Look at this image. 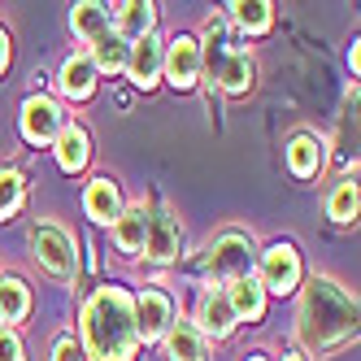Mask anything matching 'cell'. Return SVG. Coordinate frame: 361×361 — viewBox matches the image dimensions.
<instances>
[{
	"mask_svg": "<svg viewBox=\"0 0 361 361\" xmlns=\"http://www.w3.org/2000/svg\"><path fill=\"white\" fill-rule=\"evenodd\" d=\"M61 109H57V100H48V96H31L27 105H22V135H27L31 144H48V140H57L61 135Z\"/></svg>",
	"mask_w": 361,
	"mask_h": 361,
	"instance_id": "cell-4",
	"label": "cell"
},
{
	"mask_svg": "<svg viewBox=\"0 0 361 361\" xmlns=\"http://www.w3.org/2000/svg\"><path fill=\"white\" fill-rule=\"evenodd\" d=\"M218 79H222L226 92H248V83H252V61L248 57H226L222 70H218Z\"/></svg>",
	"mask_w": 361,
	"mask_h": 361,
	"instance_id": "cell-24",
	"label": "cell"
},
{
	"mask_svg": "<svg viewBox=\"0 0 361 361\" xmlns=\"http://www.w3.org/2000/svg\"><path fill=\"white\" fill-rule=\"evenodd\" d=\"M248 266H252V248H248L244 235H222L214 244V252H209V270L218 279H231V283L248 279Z\"/></svg>",
	"mask_w": 361,
	"mask_h": 361,
	"instance_id": "cell-7",
	"label": "cell"
},
{
	"mask_svg": "<svg viewBox=\"0 0 361 361\" xmlns=\"http://www.w3.org/2000/svg\"><path fill=\"white\" fill-rule=\"evenodd\" d=\"M252 361H262V357H252Z\"/></svg>",
	"mask_w": 361,
	"mask_h": 361,
	"instance_id": "cell-31",
	"label": "cell"
},
{
	"mask_svg": "<svg viewBox=\"0 0 361 361\" xmlns=\"http://www.w3.org/2000/svg\"><path fill=\"white\" fill-rule=\"evenodd\" d=\"M200 326L209 331V335H231V326H235V314H231V300H226V288H218V292H204V300H200Z\"/></svg>",
	"mask_w": 361,
	"mask_h": 361,
	"instance_id": "cell-14",
	"label": "cell"
},
{
	"mask_svg": "<svg viewBox=\"0 0 361 361\" xmlns=\"http://www.w3.org/2000/svg\"><path fill=\"white\" fill-rule=\"evenodd\" d=\"M166 74H170V83L174 87H192L196 79H200V44L192 39V35H178V39H170V48H166Z\"/></svg>",
	"mask_w": 361,
	"mask_h": 361,
	"instance_id": "cell-6",
	"label": "cell"
},
{
	"mask_svg": "<svg viewBox=\"0 0 361 361\" xmlns=\"http://www.w3.org/2000/svg\"><path fill=\"white\" fill-rule=\"evenodd\" d=\"M161 61H166V48L157 35H144L135 48H131V57H126V70H131V79L140 87H152L157 83V74H161Z\"/></svg>",
	"mask_w": 361,
	"mask_h": 361,
	"instance_id": "cell-9",
	"label": "cell"
},
{
	"mask_svg": "<svg viewBox=\"0 0 361 361\" xmlns=\"http://www.w3.org/2000/svg\"><path fill=\"white\" fill-rule=\"evenodd\" d=\"M83 204H87V218L92 222H118V214H122V192H118L114 178H92Z\"/></svg>",
	"mask_w": 361,
	"mask_h": 361,
	"instance_id": "cell-11",
	"label": "cell"
},
{
	"mask_svg": "<svg viewBox=\"0 0 361 361\" xmlns=\"http://www.w3.org/2000/svg\"><path fill=\"white\" fill-rule=\"evenodd\" d=\"M0 361H22V344L13 331H0Z\"/></svg>",
	"mask_w": 361,
	"mask_h": 361,
	"instance_id": "cell-27",
	"label": "cell"
},
{
	"mask_svg": "<svg viewBox=\"0 0 361 361\" xmlns=\"http://www.w3.org/2000/svg\"><path fill=\"white\" fill-rule=\"evenodd\" d=\"M5 61H9V35L0 31V70H5Z\"/></svg>",
	"mask_w": 361,
	"mask_h": 361,
	"instance_id": "cell-29",
	"label": "cell"
},
{
	"mask_svg": "<svg viewBox=\"0 0 361 361\" xmlns=\"http://www.w3.org/2000/svg\"><path fill=\"white\" fill-rule=\"evenodd\" d=\"M166 357L170 361H204V344L192 322H170L166 331Z\"/></svg>",
	"mask_w": 361,
	"mask_h": 361,
	"instance_id": "cell-15",
	"label": "cell"
},
{
	"mask_svg": "<svg viewBox=\"0 0 361 361\" xmlns=\"http://www.w3.org/2000/svg\"><path fill=\"white\" fill-rule=\"evenodd\" d=\"M231 13H235V22H240L244 31H252V35L270 31V22H274V5H266V0H252V5H231Z\"/></svg>",
	"mask_w": 361,
	"mask_h": 361,
	"instance_id": "cell-23",
	"label": "cell"
},
{
	"mask_svg": "<svg viewBox=\"0 0 361 361\" xmlns=\"http://www.w3.org/2000/svg\"><path fill=\"white\" fill-rule=\"evenodd\" d=\"M118 39H144L152 31V5H118Z\"/></svg>",
	"mask_w": 361,
	"mask_h": 361,
	"instance_id": "cell-20",
	"label": "cell"
},
{
	"mask_svg": "<svg viewBox=\"0 0 361 361\" xmlns=\"http://www.w3.org/2000/svg\"><path fill=\"white\" fill-rule=\"evenodd\" d=\"M174 322V305L166 292H144L140 305H135V331L140 340H157V335H166Z\"/></svg>",
	"mask_w": 361,
	"mask_h": 361,
	"instance_id": "cell-8",
	"label": "cell"
},
{
	"mask_svg": "<svg viewBox=\"0 0 361 361\" xmlns=\"http://www.w3.org/2000/svg\"><path fill=\"white\" fill-rule=\"evenodd\" d=\"M357 183H353V178H348V183H340V188H335V196H331V218L335 222H353L357 218Z\"/></svg>",
	"mask_w": 361,
	"mask_h": 361,
	"instance_id": "cell-26",
	"label": "cell"
},
{
	"mask_svg": "<svg viewBox=\"0 0 361 361\" xmlns=\"http://www.w3.org/2000/svg\"><path fill=\"white\" fill-rule=\"evenodd\" d=\"M92 87H96L92 61H87V57H70V61L61 66V92L74 96V100H83V96H92Z\"/></svg>",
	"mask_w": 361,
	"mask_h": 361,
	"instance_id": "cell-17",
	"label": "cell"
},
{
	"mask_svg": "<svg viewBox=\"0 0 361 361\" xmlns=\"http://www.w3.org/2000/svg\"><path fill=\"white\" fill-rule=\"evenodd\" d=\"M70 27L74 31H79L83 39H100V35H109V9L105 5H92V0H87V5H74L70 9Z\"/></svg>",
	"mask_w": 361,
	"mask_h": 361,
	"instance_id": "cell-16",
	"label": "cell"
},
{
	"mask_svg": "<svg viewBox=\"0 0 361 361\" xmlns=\"http://www.w3.org/2000/svg\"><path fill=\"white\" fill-rule=\"evenodd\" d=\"M126 57H131V48H126L118 35H100L96 44H92V70H109V74H118L122 66H126Z\"/></svg>",
	"mask_w": 361,
	"mask_h": 361,
	"instance_id": "cell-21",
	"label": "cell"
},
{
	"mask_svg": "<svg viewBox=\"0 0 361 361\" xmlns=\"http://www.w3.org/2000/svg\"><path fill=\"white\" fill-rule=\"evenodd\" d=\"M178 235H183V226H178V218L170 209H161L157 218H148V235H144L148 257L152 262H170V257L178 252Z\"/></svg>",
	"mask_w": 361,
	"mask_h": 361,
	"instance_id": "cell-10",
	"label": "cell"
},
{
	"mask_svg": "<svg viewBox=\"0 0 361 361\" xmlns=\"http://www.w3.org/2000/svg\"><path fill=\"white\" fill-rule=\"evenodd\" d=\"M83 331H87V353L96 361H131L140 331H135V309L126 300V292L105 288L96 292L87 314H83Z\"/></svg>",
	"mask_w": 361,
	"mask_h": 361,
	"instance_id": "cell-2",
	"label": "cell"
},
{
	"mask_svg": "<svg viewBox=\"0 0 361 361\" xmlns=\"http://www.w3.org/2000/svg\"><path fill=\"white\" fill-rule=\"evenodd\" d=\"M144 235H148V209L135 204V209H122L118 222H114V240L122 252H140L144 248Z\"/></svg>",
	"mask_w": 361,
	"mask_h": 361,
	"instance_id": "cell-13",
	"label": "cell"
},
{
	"mask_svg": "<svg viewBox=\"0 0 361 361\" xmlns=\"http://www.w3.org/2000/svg\"><path fill=\"white\" fill-rule=\"evenodd\" d=\"M35 257H39V266L48 274H57V279H70L74 274V244L61 226H39L35 231Z\"/></svg>",
	"mask_w": 361,
	"mask_h": 361,
	"instance_id": "cell-5",
	"label": "cell"
},
{
	"mask_svg": "<svg viewBox=\"0 0 361 361\" xmlns=\"http://www.w3.org/2000/svg\"><path fill=\"white\" fill-rule=\"evenodd\" d=\"M288 166H292V174H300V178L318 174V170H322V144H318L314 135H296L292 148H288Z\"/></svg>",
	"mask_w": 361,
	"mask_h": 361,
	"instance_id": "cell-18",
	"label": "cell"
},
{
	"mask_svg": "<svg viewBox=\"0 0 361 361\" xmlns=\"http://www.w3.org/2000/svg\"><path fill=\"white\" fill-rule=\"evenodd\" d=\"M262 292H292L300 283V257L292 244H274L266 257H262Z\"/></svg>",
	"mask_w": 361,
	"mask_h": 361,
	"instance_id": "cell-3",
	"label": "cell"
},
{
	"mask_svg": "<svg viewBox=\"0 0 361 361\" xmlns=\"http://www.w3.org/2000/svg\"><path fill=\"white\" fill-rule=\"evenodd\" d=\"M57 157H61V166H66L70 174L87 166V131H83V126H61V135H57Z\"/></svg>",
	"mask_w": 361,
	"mask_h": 361,
	"instance_id": "cell-19",
	"label": "cell"
},
{
	"mask_svg": "<svg viewBox=\"0 0 361 361\" xmlns=\"http://www.w3.org/2000/svg\"><path fill=\"white\" fill-rule=\"evenodd\" d=\"M357 331V300L331 279H314L305 288L300 300V318H296V335L309 353H331L344 340H353Z\"/></svg>",
	"mask_w": 361,
	"mask_h": 361,
	"instance_id": "cell-1",
	"label": "cell"
},
{
	"mask_svg": "<svg viewBox=\"0 0 361 361\" xmlns=\"http://www.w3.org/2000/svg\"><path fill=\"white\" fill-rule=\"evenodd\" d=\"M22 192H27V183H22V174H18V170H0V218L18 214Z\"/></svg>",
	"mask_w": 361,
	"mask_h": 361,
	"instance_id": "cell-25",
	"label": "cell"
},
{
	"mask_svg": "<svg viewBox=\"0 0 361 361\" xmlns=\"http://www.w3.org/2000/svg\"><path fill=\"white\" fill-rule=\"evenodd\" d=\"M226 300H231V314H235V322H240V318L257 322V318H262V309H266V292H262V283H257V279H235V283L226 288Z\"/></svg>",
	"mask_w": 361,
	"mask_h": 361,
	"instance_id": "cell-12",
	"label": "cell"
},
{
	"mask_svg": "<svg viewBox=\"0 0 361 361\" xmlns=\"http://www.w3.org/2000/svg\"><path fill=\"white\" fill-rule=\"evenodd\" d=\"M31 309V296L18 279H0V322H22Z\"/></svg>",
	"mask_w": 361,
	"mask_h": 361,
	"instance_id": "cell-22",
	"label": "cell"
},
{
	"mask_svg": "<svg viewBox=\"0 0 361 361\" xmlns=\"http://www.w3.org/2000/svg\"><path fill=\"white\" fill-rule=\"evenodd\" d=\"M283 361H300V357H283Z\"/></svg>",
	"mask_w": 361,
	"mask_h": 361,
	"instance_id": "cell-30",
	"label": "cell"
},
{
	"mask_svg": "<svg viewBox=\"0 0 361 361\" xmlns=\"http://www.w3.org/2000/svg\"><path fill=\"white\" fill-rule=\"evenodd\" d=\"M79 357H83V353H79V344H74L70 335H66V340L57 344V361H79Z\"/></svg>",
	"mask_w": 361,
	"mask_h": 361,
	"instance_id": "cell-28",
	"label": "cell"
}]
</instances>
